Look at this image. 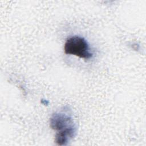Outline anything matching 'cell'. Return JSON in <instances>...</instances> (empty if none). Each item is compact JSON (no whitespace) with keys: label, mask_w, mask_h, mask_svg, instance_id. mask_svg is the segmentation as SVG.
Returning a JSON list of instances; mask_svg holds the SVG:
<instances>
[{"label":"cell","mask_w":146,"mask_h":146,"mask_svg":"<svg viewBox=\"0 0 146 146\" xmlns=\"http://www.w3.org/2000/svg\"><path fill=\"white\" fill-rule=\"evenodd\" d=\"M50 126L56 131H60L75 127L71 116L64 113H55L50 119Z\"/></svg>","instance_id":"cell-2"},{"label":"cell","mask_w":146,"mask_h":146,"mask_svg":"<svg viewBox=\"0 0 146 146\" xmlns=\"http://www.w3.org/2000/svg\"><path fill=\"white\" fill-rule=\"evenodd\" d=\"M64 50L66 54L74 55L86 59H90L92 56L89 51L87 41L79 36H73L68 38L64 44Z\"/></svg>","instance_id":"cell-1"},{"label":"cell","mask_w":146,"mask_h":146,"mask_svg":"<svg viewBox=\"0 0 146 146\" xmlns=\"http://www.w3.org/2000/svg\"><path fill=\"white\" fill-rule=\"evenodd\" d=\"M75 127H70L66 129L58 131L56 134L55 141L58 145H66L68 142L75 136Z\"/></svg>","instance_id":"cell-3"}]
</instances>
